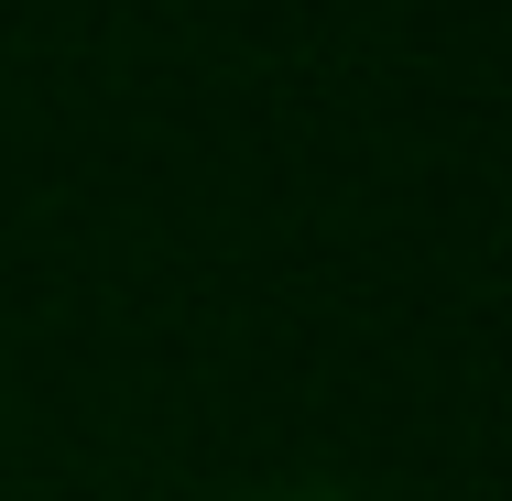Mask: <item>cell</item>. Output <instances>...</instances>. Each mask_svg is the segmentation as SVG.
<instances>
[{"instance_id":"1","label":"cell","mask_w":512,"mask_h":501,"mask_svg":"<svg viewBox=\"0 0 512 501\" xmlns=\"http://www.w3.org/2000/svg\"><path fill=\"white\" fill-rule=\"evenodd\" d=\"M295 501H316V491H295Z\"/></svg>"}]
</instances>
